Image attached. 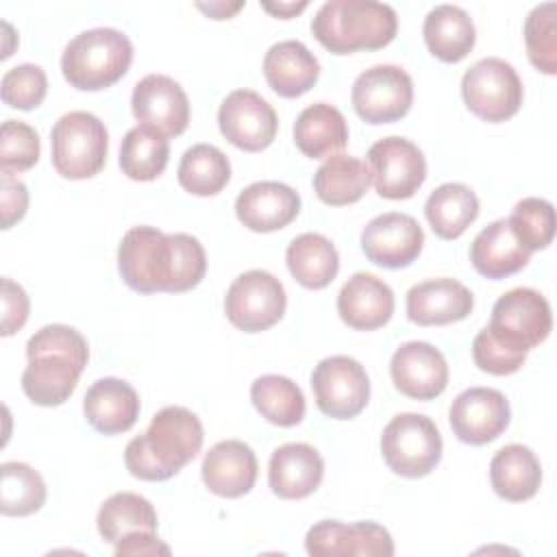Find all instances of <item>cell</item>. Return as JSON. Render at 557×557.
Segmentation results:
<instances>
[{
    "label": "cell",
    "mask_w": 557,
    "mask_h": 557,
    "mask_svg": "<svg viewBox=\"0 0 557 557\" xmlns=\"http://www.w3.org/2000/svg\"><path fill=\"white\" fill-rule=\"evenodd\" d=\"M87 422L104 435L128 431L139 418V396L133 385L122 379L104 376L91 383L83 398Z\"/></svg>",
    "instance_id": "obj_25"
},
{
    "label": "cell",
    "mask_w": 557,
    "mask_h": 557,
    "mask_svg": "<svg viewBox=\"0 0 557 557\" xmlns=\"http://www.w3.org/2000/svg\"><path fill=\"white\" fill-rule=\"evenodd\" d=\"M411 102L413 83L400 65H372L352 83V107L368 124L396 122L407 115Z\"/></svg>",
    "instance_id": "obj_12"
},
{
    "label": "cell",
    "mask_w": 557,
    "mask_h": 557,
    "mask_svg": "<svg viewBox=\"0 0 557 557\" xmlns=\"http://www.w3.org/2000/svg\"><path fill=\"white\" fill-rule=\"evenodd\" d=\"M461 96L476 117L505 122L518 113L524 89L511 63L498 57H485L463 72Z\"/></svg>",
    "instance_id": "obj_8"
},
{
    "label": "cell",
    "mask_w": 557,
    "mask_h": 557,
    "mask_svg": "<svg viewBox=\"0 0 557 557\" xmlns=\"http://www.w3.org/2000/svg\"><path fill=\"white\" fill-rule=\"evenodd\" d=\"M52 165L63 178L96 176L109 152V133L102 120L89 111L63 113L50 133Z\"/></svg>",
    "instance_id": "obj_6"
},
{
    "label": "cell",
    "mask_w": 557,
    "mask_h": 557,
    "mask_svg": "<svg viewBox=\"0 0 557 557\" xmlns=\"http://www.w3.org/2000/svg\"><path fill=\"white\" fill-rule=\"evenodd\" d=\"M511 411L503 392L494 387H468L453 400L448 420L455 435L472 446L496 440L509 424Z\"/></svg>",
    "instance_id": "obj_17"
},
{
    "label": "cell",
    "mask_w": 557,
    "mask_h": 557,
    "mask_svg": "<svg viewBox=\"0 0 557 557\" xmlns=\"http://www.w3.org/2000/svg\"><path fill=\"white\" fill-rule=\"evenodd\" d=\"M524 44L531 63L544 72H557V4L542 2L531 9L524 22Z\"/></svg>",
    "instance_id": "obj_39"
},
{
    "label": "cell",
    "mask_w": 557,
    "mask_h": 557,
    "mask_svg": "<svg viewBox=\"0 0 557 557\" xmlns=\"http://www.w3.org/2000/svg\"><path fill=\"white\" fill-rule=\"evenodd\" d=\"M294 144L309 159L337 154L348 144L346 117L329 102L309 104L294 122Z\"/></svg>",
    "instance_id": "obj_29"
},
{
    "label": "cell",
    "mask_w": 557,
    "mask_h": 557,
    "mask_svg": "<svg viewBox=\"0 0 557 557\" xmlns=\"http://www.w3.org/2000/svg\"><path fill=\"white\" fill-rule=\"evenodd\" d=\"M28 309H30V302L22 285L4 276L2 278V335L4 337L13 335L24 326L28 318Z\"/></svg>",
    "instance_id": "obj_44"
},
{
    "label": "cell",
    "mask_w": 557,
    "mask_h": 557,
    "mask_svg": "<svg viewBox=\"0 0 557 557\" xmlns=\"http://www.w3.org/2000/svg\"><path fill=\"white\" fill-rule=\"evenodd\" d=\"M370 178L379 196L387 200L411 198L426 178L422 150L407 137H383L368 150Z\"/></svg>",
    "instance_id": "obj_13"
},
{
    "label": "cell",
    "mask_w": 557,
    "mask_h": 557,
    "mask_svg": "<svg viewBox=\"0 0 557 557\" xmlns=\"http://www.w3.org/2000/svg\"><path fill=\"white\" fill-rule=\"evenodd\" d=\"M424 215L437 237L457 239L476 220L479 198L463 183H444L429 194Z\"/></svg>",
    "instance_id": "obj_33"
},
{
    "label": "cell",
    "mask_w": 557,
    "mask_h": 557,
    "mask_svg": "<svg viewBox=\"0 0 557 557\" xmlns=\"http://www.w3.org/2000/svg\"><path fill=\"white\" fill-rule=\"evenodd\" d=\"M381 453L392 472L420 479L440 463L442 435L429 416L398 413L383 429Z\"/></svg>",
    "instance_id": "obj_7"
},
{
    "label": "cell",
    "mask_w": 557,
    "mask_h": 557,
    "mask_svg": "<svg viewBox=\"0 0 557 557\" xmlns=\"http://www.w3.org/2000/svg\"><path fill=\"white\" fill-rule=\"evenodd\" d=\"M496 339L529 352L542 344L553 329L548 300L531 287L505 292L492 307V320L485 326Z\"/></svg>",
    "instance_id": "obj_10"
},
{
    "label": "cell",
    "mask_w": 557,
    "mask_h": 557,
    "mask_svg": "<svg viewBox=\"0 0 557 557\" xmlns=\"http://www.w3.org/2000/svg\"><path fill=\"white\" fill-rule=\"evenodd\" d=\"M324 476L320 453L302 442L278 446L268 466V483L278 498H305L318 490Z\"/></svg>",
    "instance_id": "obj_24"
},
{
    "label": "cell",
    "mask_w": 557,
    "mask_h": 557,
    "mask_svg": "<svg viewBox=\"0 0 557 557\" xmlns=\"http://www.w3.org/2000/svg\"><path fill=\"white\" fill-rule=\"evenodd\" d=\"M250 400L255 409L276 426H294L305 418L302 389L287 376L263 374L250 385Z\"/></svg>",
    "instance_id": "obj_35"
},
{
    "label": "cell",
    "mask_w": 557,
    "mask_h": 557,
    "mask_svg": "<svg viewBox=\"0 0 557 557\" xmlns=\"http://www.w3.org/2000/svg\"><path fill=\"white\" fill-rule=\"evenodd\" d=\"M337 313L350 329H381L394 313V292L383 278L370 272H355L337 294Z\"/></svg>",
    "instance_id": "obj_21"
},
{
    "label": "cell",
    "mask_w": 557,
    "mask_h": 557,
    "mask_svg": "<svg viewBox=\"0 0 557 557\" xmlns=\"http://www.w3.org/2000/svg\"><path fill=\"white\" fill-rule=\"evenodd\" d=\"M0 207H2V228H11L20 222L28 207V189L22 181L13 178V174L2 172L0 176Z\"/></svg>",
    "instance_id": "obj_45"
},
{
    "label": "cell",
    "mask_w": 557,
    "mask_h": 557,
    "mask_svg": "<svg viewBox=\"0 0 557 557\" xmlns=\"http://www.w3.org/2000/svg\"><path fill=\"white\" fill-rule=\"evenodd\" d=\"M311 389L318 409L335 420L355 418L370 400V379L363 366L346 355L322 359L311 372Z\"/></svg>",
    "instance_id": "obj_11"
},
{
    "label": "cell",
    "mask_w": 557,
    "mask_h": 557,
    "mask_svg": "<svg viewBox=\"0 0 557 557\" xmlns=\"http://www.w3.org/2000/svg\"><path fill=\"white\" fill-rule=\"evenodd\" d=\"M472 307V292L455 278H429L407 292V318L420 326L459 322Z\"/></svg>",
    "instance_id": "obj_23"
},
{
    "label": "cell",
    "mask_w": 557,
    "mask_h": 557,
    "mask_svg": "<svg viewBox=\"0 0 557 557\" xmlns=\"http://www.w3.org/2000/svg\"><path fill=\"white\" fill-rule=\"evenodd\" d=\"M398 30L394 7L376 0H329L313 20V37L333 54L385 48Z\"/></svg>",
    "instance_id": "obj_4"
},
{
    "label": "cell",
    "mask_w": 557,
    "mask_h": 557,
    "mask_svg": "<svg viewBox=\"0 0 557 557\" xmlns=\"http://www.w3.org/2000/svg\"><path fill=\"white\" fill-rule=\"evenodd\" d=\"M28 366L22 372L24 394L41 407L63 405L87 366V339L67 324H46L26 342Z\"/></svg>",
    "instance_id": "obj_2"
},
{
    "label": "cell",
    "mask_w": 557,
    "mask_h": 557,
    "mask_svg": "<svg viewBox=\"0 0 557 557\" xmlns=\"http://www.w3.org/2000/svg\"><path fill=\"white\" fill-rule=\"evenodd\" d=\"M516 239L529 250L546 248L555 235V209L544 198H522L507 218Z\"/></svg>",
    "instance_id": "obj_40"
},
{
    "label": "cell",
    "mask_w": 557,
    "mask_h": 557,
    "mask_svg": "<svg viewBox=\"0 0 557 557\" xmlns=\"http://www.w3.org/2000/svg\"><path fill=\"white\" fill-rule=\"evenodd\" d=\"M263 76L278 96L298 98L315 85L320 63L302 41L285 39L265 52Z\"/></svg>",
    "instance_id": "obj_26"
},
{
    "label": "cell",
    "mask_w": 557,
    "mask_h": 557,
    "mask_svg": "<svg viewBox=\"0 0 557 557\" xmlns=\"http://www.w3.org/2000/svg\"><path fill=\"white\" fill-rule=\"evenodd\" d=\"M287 296L283 283L265 270L242 272L224 296V313L244 333H261L285 313Z\"/></svg>",
    "instance_id": "obj_9"
},
{
    "label": "cell",
    "mask_w": 557,
    "mask_h": 557,
    "mask_svg": "<svg viewBox=\"0 0 557 557\" xmlns=\"http://www.w3.org/2000/svg\"><path fill=\"white\" fill-rule=\"evenodd\" d=\"M98 531L107 544H117L128 533H157V511L152 503L135 492H115L98 509Z\"/></svg>",
    "instance_id": "obj_34"
},
{
    "label": "cell",
    "mask_w": 557,
    "mask_h": 557,
    "mask_svg": "<svg viewBox=\"0 0 557 557\" xmlns=\"http://www.w3.org/2000/svg\"><path fill=\"white\" fill-rule=\"evenodd\" d=\"M202 440V422L194 411L178 405L163 407L152 416L146 433L126 444V470L141 481H165L200 453Z\"/></svg>",
    "instance_id": "obj_3"
},
{
    "label": "cell",
    "mask_w": 557,
    "mask_h": 557,
    "mask_svg": "<svg viewBox=\"0 0 557 557\" xmlns=\"http://www.w3.org/2000/svg\"><path fill=\"white\" fill-rule=\"evenodd\" d=\"M231 178L228 157L211 144H194L178 163V183L194 196H215Z\"/></svg>",
    "instance_id": "obj_36"
},
{
    "label": "cell",
    "mask_w": 557,
    "mask_h": 557,
    "mask_svg": "<svg viewBox=\"0 0 557 557\" xmlns=\"http://www.w3.org/2000/svg\"><path fill=\"white\" fill-rule=\"evenodd\" d=\"M170 159L168 137L148 128H131L120 144V168L133 181H154Z\"/></svg>",
    "instance_id": "obj_37"
},
{
    "label": "cell",
    "mask_w": 557,
    "mask_h": 557,
    "mask_svg": "<svg viewBox=\"0 0 557 557\" xmlns=\"http://www.w3.org/2000/svg\"><path fill=\"white\" fill-rule=\"evenodd\" d=\"M170 555V546H165L157 533L152 531H137V533H128L126 537H122L115 544V555Z\"/></svg>",
    "instance_id": "obj_46"
},
{
    "label": "cell",
    "mask_w": 557,
    "mask_h": 557,
    "mask_svg": "<svg viewBox=\"0 0 557 557\" xmlns=\"http://www.w3.org/2000/svg\"><path fill=\"white\" fill-rule=\"evenodd\" d=\"M200 11L209 13L213 20H226L231 17L235 11H239L244 7V2H233V4H226V2H209V4H202L198 2L196 4Z\"/></svg>",
    "instance_id": "obj_47"
},
{
    "label": "cell",
    "mask_w": 557,
    "mask_h": 557,
    "mask_svg": "<svg viewBox=\"0 0 557 557\" xmlns=\"http://www.w3.org/2000/svg\"><path fill=\"white\" fill-rule=\"evenodd\" d=\"M4 104L22 111L39 107L48 91V78L41 65L20 63L4 72L0 83Z\"/></svg>",
    "instance_id": "obj_42"
},
{
    "label": "cell",
    "mask_w": 557,
    "mask_h": 557,
    "mask_svg": "<svg viewBox=\"0 0 557 557\" xmlns=\"http://www.w3.org/2000/svg\"><path fill=\"white\" fill-rule=\"evenodd\" d=\"M292 276L307 289L326 287L339 270V255L329 237L320 233H302L294 237L285 250Z\"/></svg>",
    "instance_id": "obj_31"
},
{
    "label": "cell",
    "mask_w": 557,
    "mask_h": 557,
    "mask_svg": "<svg viewBox=\"0 0 557 557\" xmlns=\"http://www.w3.org/2000/svg\"><path fill=\"white\" fill-rule=\"evenodd\" d=\"M531 252L516 239L507 220H496L479 231L470 244L474 270L487 278H507L529 263Z\"/></svg>",
    "instance_id": "obj_27"
},
{
    "label": "cell",
    "mask_w": 557,
    "mask_h": 557,
    "mask_svg": "<svg viewBox=\"0 0 557 557\" xmlns=\"http://www.w3.org/2000/svg\"><path fill=\"white\" fill-rule=\"evenodd\" d=\"M494 492L511 503L529 500L542 483V466L535 453L522 444H507L490 461Z\"/></svg>",
    "instance_id": "obj_30"
},
{
    "label": "cell",
    "mask_w": 557,
    "mask_h": 557,
    "mask_svg": "<svg viewBox=\"0 0 557 557\" xmlns=\"http://www.w3.org/2000/svg\"><path fill=\"white\" fill-rule=\"evenodd\" d=\"M527 355L529 352L496 339L487 329H481L472 342V359L479 366V370L496 376L518 372L527 361Z\"/></svg>",
    "instance_id": "obj_43"
},
{
    "label": "cell",
    "mask_w": 557,
    "mask_h": 557,
    "mask_svg": "<svg viewBox=\"0 0 557 557\" xmlns=\"http://www.w3.org/2000/svg\"><path fill=\"white\" fill-rule=\"evenodd\" d=\"M46 503V483L37 470L22 461L0 466V511L4 516H30Z\"/></svg>",
    "instance_id": "obj_38"
},
{
    "label": "cell",
    "mask_w": 557,
    "mask_h": 557,
    "mask_svg": "<svg viewBox=\"0 0 557 557\" xmlns=\"http://www.w3.org/2000/svg\"><path fill=\"white\" fill-rule=\"evenodd\" d=\"M307 7V0H302V2H278V4H272V2H263V9L265 11H270V13H274V15H278V17H292L294 13H298V11H302Z\"/></svg>",
    "instance_id": "obj_48"
},
{
    "label": "cell",
    "mask_w": 557,
    "mask_h": 557,
    "mask_svg": "<svg viewBox=\"0 0 557 557\" xmlns=\"http://www.w3.org/2000/svg\"><path fill=\"white\" fill-rule=\"evenodd\" d=\"M396 389L416 400H431L448 385V363L429 342L400 344L389 361Z\"/></svg>",
    "instance_id": "obj_19"
},
{
    "label": "cell",
    "mask_w": 557,
    "mask_h": 557,
    "mask_svg": "<svg viewBox=\"0 0 557 557\" xmlns=\"http://www.w3.org/2000/svg\"><path fill=\"white\" fill-rule=\"evenodd\" d=\"M117 268L124 283L139 294H178L202 281L207 255L194 235L133 226L117 246Z\"/></svg>",
    "instance_id": "obj_1"
},
{
    "label": "cell",
    "mask_w": 557,
    "mask_h": 557,
    "mask_svg": "<svg viewBox=\"0 0 557 557\" xmlns=\"http://www.w3.org/2000/svg\"><path fill=\"white\" fill-rule=\"evenodd\" d=\"M300 211V196L285 183L257 181L244 187L235 200L237 220L255 233L285 228Z\"/></svg>",
    "instance_id": "obj_20"
},
{
    "label": "cell",
    "mask_w": 557,
    "mask_h": 557,
    "mask_svg": "<svg viewBox=\"0 0 557 557\" xmlns=\"http://www.w3.org/2000/svg\"><path fill=\"white\" fill-rule=\"evenodd\" d=\"M41 146L39 135L33 126L22 120L2 122L0 131V165L2 172H24L30 170L39 159Z\"/></svg>",
    "instance_id": "obj_41"
},
{
    "label": "cell",
    "mask_w": 557,
    "mask_h": 557,
    "mask_svg": "<svg viewBox=\"0 0 557 557\" xmlns=\"http://www.w3.org/2000/svg\"><path fill=\"white\" fill-rule=\"evenodd\" d=\"M133 44L117 28L98 26L78 33L63 50L65 81L83 91H98L117 83L131 67Z\"/></svg>",
    "instance_id": "obj_5"
},
{
    "label": "cell",
    "mask_w": 557,
    "mask_h": 557,
    "mask_svg": "<svg viewBox=\"0 0 557 557\" xmlns=\"http://www.w3.org/2000/svg\"><path fill=\"white\" fill-rule=\"evenodd\" d=\"M257 470L255 450L246 442L224 440L209 448L200 474L209 492L222 498H239L252 490Z\"/></svg>",
    "instance_id": "obj_22"
},
{
    "label": "cell",
    "mask_w": 557,
    "mask_h": 557,
    "mask_svg": "<svg viewBox=\"0 0 557 557\" xmlns=\"http://www.w3.org/2000/svg\"><path fill=\"white\" fill-rule=\"evenodd\" d=\"M424 244L418 220L409 213L387 211L372 218L361 231V250L366 257L387 270L411 265Z\"/></svg>",
    "instance_id": "obj_15"
},
{
    "label": "cell",
    "mask_w": 557,
    "mask_h": 557,
    "mask_svg": "<svg viewBox=\"0 0 557 557\" xmlns=\"http://www.w3.org/2000/svg\"><path fill=\"white\" fill-rule=\"evenodd\" d=\"M131 109L141 126L165 137L181 135L189 124V100L183 87L165 74H148L135 83Z\"/></svg>",
    "instance_id": "obj_16"
},
{
    "label": "cell",
    "mask_w": 557,
    "mask_h": 557,
    "mask_svg": "<svg viewBox=\"0 0 557 557\" xmlns=\"http://www.w3.org/2000/svg\"><path fill=\"white\" fill-rule=\"evenodd\" d=\"M429 52L446 63H457L474 48L476 30L472 17L457 4L433 7L422 24Z\"/></svg>",
    "instance_id": "obj_28"
},
{
    "label": "cell",
    "mask_w": 557,
    "mask_h": 557,
    "mask_svg": "<svg viewBox=\"0 0 557 557\" xmlns=\"http://www.w3.org/2000/svg\"><path fill=\"white\" fill-rule=\"evenodd\" d=\"M220 133L239 150L259 152L268 148L278 128V117L272 104L252 89L231 91L218 111Z\"/></svg>",
    "instance_id": "obj_14"
},
{
    "label": "cell",
    "mask_w": 557,
    "mask_h": 557,
    "mask_svg": "<svg viewBox=\"0 0 557 557\" xmlns=\"http://www.w3.org/2000/svg\"><path fill=\"white\" fill-rule=\"evenodd\" d=\"M370 168L350 154H331L313 174L315 196L331 207L357 202L370 187Z\"/></svg>",
    "instance_id": "obj_32"
},
{
    "label": "cell",
    "mask_w": 557,
    "mask_h": 557,
    "mask_svg": "<svg viewBox=\"0 0 557 557\" xmlns=\"http://www.w3.org/2000/svg\"><path fill=\"white\" fill-rule=\"evenodd\" d=\"M305 548L313 557H372L394 555V540L389 531L376 522H339L320 520L305 535Z\"/></svg>",
    "instance_id": "obj_18"
}]
</instances>
